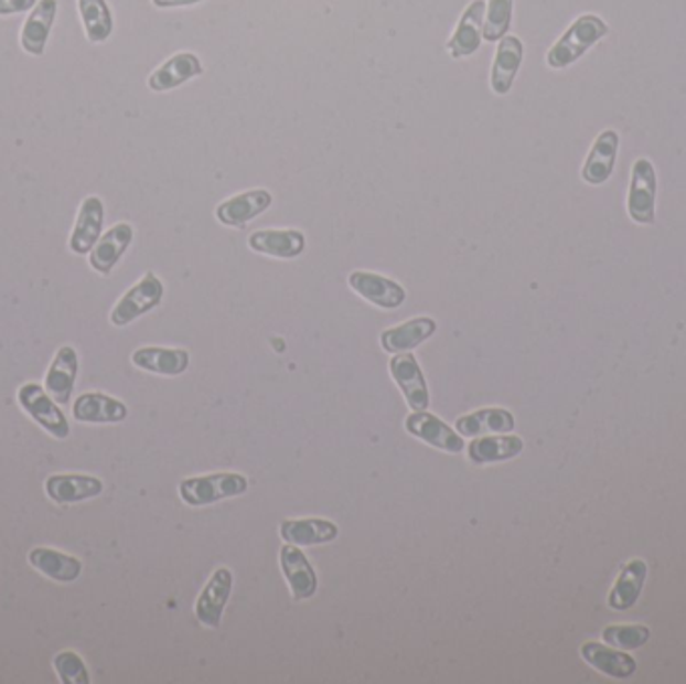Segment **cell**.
<instances>
[{
  "label": "cell",
  "mask_w": 686,
  "mask_h": 684,
  "mask_svg": "<svg viewBox=\"0 0 686 684\" xmlns=\"http://www.w3.org/2000/svg\"><path fill=\"white\" fill-rule=\"evenodd\" d=\"M55 673L63 684H89L90 674L81 654L75 651H63L53 659Z\"/></svg>",
  "instance_id": "836d02e7"
},
{
  "label": "cell",
  "mask_w": 686,
  "mask_h": 684,
  "mask_svg": "<svg viewBox=\"0 0 686 684\" xmlns=\"http://www.w3.org/2000/svg\"><path fill=\"white\" fill-rule=\"evenodd\" d=\"M39 0H0V17L31 12Z\"/></svg>",
  "instance_id": "e575fe53"
},
{
  "label": "cell",
  "mask_w": 686,
  "mask_h": 684,
  "mask_svg": "<svg viewBox=\"0 0 686 684\" xmlns=\"http://www.w3.org/2000/svg\"><path fill=\"white\" fill-rule=\"evenodd\" d=\"M203 75V63L200 56L193 53H178L167 58L165 63L157 66L156 71L147 78V85L156 93H167L173 88L185 85L191 78Z\"/></svg>",
  "instance_id": "44dd1931"
},
{
  "label": "cell",
  "mask_w": 686,
  "mask_h": 684,
  "mask_svg": "<svg viewBox=\"0 0 686 684\" xmlns=\"http://www.w3.org/2000/svg\"><path fill=\"white\" fill-rule=\"evenodd\" d=\"M201 0H153L157 9H179V7H193L200 4Z\"/></svg>",
  "instance_id": "d590c367"
},
{
  "label": "cell",
  "mask_w": 686,
  "mask_h": 684,
  "mask_svg": "<svg viewBox=\"0 0 686 684\" xmlns=\"http://www.w3.org/2000/svg\"><path fill=\"white\" fill-rule=\"evenodd\" d=\"M29 564L34 570L55 580L58 585H68L75 583L81 573H83V563L77 556H71L65 552L55 551V548H46V546H36L29 552Z\"/></svg>",
  "instance_id": "603a6c76"
},
{
  "label": "cell",
  "mask_w": 686,
  "mask_h": 684,
  "mask_svg": "<svg viewBox=\"0 0 686 684\" xmlns=\"http://www.w3.org/2000/svg\"><path fill=\"white\" fill-rule=\"evenodd\" d=\"M389 374L394 377L396 386L399 387L401 396L406 399V404L414 412H424L430 406V389L428 382L424 377L420 364L416 360V355L410 352L396 353L389 360Z\"/></svg>",
  "instance_id": "8992f818"
},
{
  "label": "cell",
  "mask_w": 686,
  "mask_h": 684,
  "mask_svg": "<svg viewBox=\"0 0 686 684\" xmlns=\"http://www.w3.org/2000/svg\"><path fill=\"white\" fill-rule=\"evenodd\" d=\"M436 330H438V323L432 318H426V316L414 318V320L399 323L396 328L382 331L379 343H382L384 352H411L426 340H430Z\"/></svg>",
  "instance_id": "cb8c5ba5"
},
{
  "label": "cell",
  "mask_w": 686,
  "mask_h": 684,
  "mask_svg": "<svg viewBox=\"0 0 686 684\" xmlns=\"http://www.w3.org/2000/svg\"><path fill=\"white\" fill-rule=\"evenodd\" d=\"M249 247L277 259H293L306 249V235L298 229H261L249 235Z\"/></svg>",
  "instance_id": "484cf974"
},
{
  "label": "cell",
  "mask_w": 686,
  "mask_h": 684,
  "mask_svg": "<svg viewBox=\"0 0 686 684\" xmlns=\"http://www.w3.org/2000/svg\"><path fill=\"white\" fill-rule=\"evenodd\" d=\"M347 284L360 298L366 299L382 309H398L408 299L406 289L398 281L374 271H352Z\"/></svg>",
  "instance_id": "30bf717a"
},
{
  "label": "cell",
  "mask_w": 686,
  "mask_h": 684,
  "mask_svg": "<svg viewBox=\"0 0 686 684\" xmlns=\"http://www.w3.org/2000/svg\"><path fill=\"white\" fill-rule=\"evenodd\" d=\"M516 428V419L512 412L504 408H484L465 414L455 421V430L460 436L478 438L484 434H510Z\"/></svg>",
  "instance_id": "f1b7e54d"
},
{
  "label": "cell",
  "mask_w": 686,
  "mask_h": 684,
  "mask_svg": "<svg viewBox=\"0 0 686 684\" xmlns=\"http://www.w3.org/2000/svg\"><path fill=\"white\" fill-rule=\"evenodd\" d=\"M514 12V0H487L484 14L482 39L487 43H499L510 31Z\"/></svg>",
  "instance_id": "1f68e13d"
},
{
  "label": "cell",
  "mask_w": 686,
  "mask_h": 684,
  "mask_svg": "<svg viewBox=\"0 0 686 684\" xmlns=\"http://www.w3.org/2000/svg\"><path fill=\"white\" fill-rule=\"evenodd\" d=\"M135 232L131 223H117L112 225L109 232L100 235L99 242L93 247L89 254V265L100 274V276H109L115 265L121 261L125 252L131 247L133 243Z\"/></svg>",
  "instance_id": "2e32d148"
},
{
  "label": "cell",
  "mask_w": 686,
  "mask_h": 684,
  "mask_svg": "<svg viewBox=\"0 0 686 684\" xmlns=\"http://www.w3.org/2000/svg\"><path fill=\"white\" fill-rule=\"evenodd\" d=\"M279 534L288 544L318 546L335 541L340 536V528L330 520H283L279 526Z\"/></svg>",
  "instance_id": "83f0119b"
},
{
  "label": "cell",
  "mask_w": 686,
  "mask_h": 684,
  "mask_svg": "<svg viewBox=\"0 0 686 684\" xmlns=\"http://www.w3.org/2000/svg\"><path fill=\"white\" fill-rule=\"evenodd\" d=\"M522 61H524V44L521 39L514 34H506L504 39H500L490 73V87L496 95L500 97L508 95L521 71Z\"/></svg>",
  "instance_id": "e0dca14e"
},
{
  "label": "cell",
  "mask_w": 686,
  "mask_h": 684,
  "mask_svg": "<svg viewBox=\"0 0 686 684\" xmlns=\"http://www.w3.org/2000/svg\"><path fill=\"white\" fill-rule=\"evenodd\" d=\"M17 402L41 430L51 434L56 440H67L71 424L65 412L61 409V404H56L45 386H39L34 382L23 384L17 392Z\"/></svg>",
  "instance_id": "3957f363"
},
{
  "label": "cell",
  "mask_w": 686,
  "mask_h": 684,
  "mask_svg": "<svg viewBox=\"0 0 686 684\" xmlns=\"http://www.w3.org/2000/svg\"><path fill=\"white\" fill-rule=\"evenodd\" d=\"M131 362L135 367L157 375H181L187 372L189 352L185 350H175V348H157V345H147L135 350L131 355Z\"/></svg>",
  "instance_id": "d4e9b609"
},
{
  "label": "cell",
  "mask_w": 686,
  "mask_h": 684,
  "mask_svg": "<svg viewBox=\"0 0 686 684\" xmlns=\"http://www.w3.org/2000/svg\"><path fill=\"white\" fill-rule=\"evenodd\" d=\"M609 34V24L597 14L578 17L546 55V63L550 68H566L575 65L578 58L587 55L588 51L600 43Z\"/></svg>",
  "instance_id": "6da1fadb"
},
{
  "label": "cell",
  "mask_w": 686,
  "mask_h": 684,
  "mask_svg": "<svg viewBox=\"0 0 686 684\" xmlns=\"http://www.w3.org/2000/svg\"><path fill=\"white\" fill-rule=\"evenodd\" d=\"M279 564L293 600H308L318 592V574L313 570L308 556L299 551L296 544H288L281 548Z\"/></svg>",
  "instance_id": "5bb4252c"
},
{
  "label": "cell",
  "mask_w": 686,
  "mask_h": 684,
  "mask_svg": "<svg viewBox=\"0 0 686 684\" xmlns=\"http://www.w3.org/2000/svg\"><path fill=\"white\" fill-rule=\"evenodd\" d=\"M78 377V353L73 345L58 348L45 375V389L56 404L71 402Z\"/></svg>",
  "instance_id": "9a60e30c"
},
{
  "label": "cell",
  "mask_w": 686,
  "mask_h": 684,
  "mask_svg": "<svg viewBox=\"0 0 686 684\" xmlns=\"http://www.w3.org/2000/svg\"><path fill=\"white\" fill-rule=\"evenodd\" d=\"M103 223H105V205L100 197L89 195L83 199L75 227L68 237V249L75 255H89L103 235Z\"/></svg>",
  "instance_id": "8fae6325"
},
{
  "label": "cell",
  "mask_w": 686,
  "mask_h": 684,
  "mask_svg": "<svg viewBox=\"0 0 686 684\" xmlns=\"http://www.w3.org/2000/svg\"><path fill=\"white\" fill-rule=\"evenodd\" d=\"M602 640L620 651H636L651 640V629L644 624H612L602 630Z\"/></svg>",
  "instance_id": "d6a6232c"
},
{
  "label": "cell",
  "mask_w": 686,
  "mask_h": 684,
  "mask_svg": "<svg viewBox=\"0 0 686 684\" xmlns=\"http://www.w3.org/2000/svg\"><path fill=\"white\" fill-rule=\"evenodd\" d=\"M249 482L244 474L217 472V474L195 475L179 484V496L187 506H211L225 498L242 496Z\"/></svg>",
  "instance_id": "7a4b0ae2"
},
{
  "label": "cell",
  "mask_w": 686,
  "mask_h": 684,
  "mask_svg": "<svg viewBox=\"0 0 686 684\" xmlns=\"http://www.w3.org/2000/svg\"><path fill=\"white\" fill-rule=\"evenodd\" d=\"M77 7L87 41L93 44L109 41L115 31V19L107 0H77Z\"/></svg>",
  "instance_id": "4dcf8cb0"
},
{
  "label": "cell",
  "mask_w": 686,
  "mask_h": 684,
  "mask_svg": "<svg viewBox=\"0 0 686 684\" xmlns=\"http://www.w3.org/2000/svg\"><path fill=\"white\" fill-rule=\"evenodd\" d=\"M274 203V195L267 189H249L244 193H237L233 197L225 199L217 205L215 217L227 227H245L249 221L266 213Z\"/></svg>",
  "instance_id": "9c48e42d"
},
{
  "label": "cell",
  "mask_w": 686,
  "mask_h": 684,
  "mask_svg": "<svg viewBox=\"0 0 686 684\" xmlns=\"http://www.w3.org/2000/svg\"><path fill=\"white\" fill-rule=\"evenodd\" d=\"M620 137L619 132L607 129L600 132L597 141L592 145L588 153L585 167H582V179L588 185H604L614 173L617 165V154H619Z\"/></svg>",
  "instance_id": "d6986e66"
},
{
  "label": "cell",
  "mask_w": 686,
  "mask_h": 684,
  "mask_svg": "<svg viewBox=\"0 0 686 684\" xmlns=\"http://www.w3.org/2000/svg\"><path fill=\"white\" fill-rule=\"evenodd\" d=\"M129 409L117 397L103 392H85L73 404V418L81 424H121Z\"/></svg>",
  "instance_id": "ac0fdd59"
},
{
  "label": "cell",
  "mask_w": 686,
  "mask_h": 684,
  "mask_svg": "<svg viewBox=\"0 0 686 684\" xmlns=\"http://www.w3.org/2000/svg\"><path fill=\"white\" fill-rule=\"evenodd\" d=\"M165 296V286L159 277L149 271L144 274L131 289L125 291L117 306L111 311V323L115 328H125L135 320H139L144 313L153 311V309L163 301Z\"/></svg>",
  "instance_id": "277c9868"
},
{
  "label": "cell",
  "mask_w": 686,
  "mask_h": 684,
  "mask_svg": "<svg viewBox=\"0 0 686 684\" xmlns=\"http://www.w3.org/2000/svg\"><path fill=\"white\" fill-rule=\"evenodd\" d=\"M626 210L639 225H653L656 220V171L646 157L636 159L632 165Z\"/></svg>",
  "instance_id": "5b68a950"
},
{
  "label": "cell",
  "mask_w": 686,
  "mask_h": 684,
  "mask_svg": "<svg viewBox=\"0 0 686 684\" xmlns=\"http://www.w3.org/2000/svg\"><path fill=\"white\" fill-rule=\"evenodd\" d=\"M580 656L592 669H597L598 673L619 678V681L631 678L639 669L636 661L632 659L631 654H626V651H620V649H614L610 644H602V642H585L580 646Z\"/></svg>",
  "instance_id": "7402d4cb"
},
{
  "label": "cell",
  "mask_w": 686,
  "mask_h": 684,
  "mask_svg": "<svg viewBox=\"0 0 686 684\" xmlns=\"http://www.w3.org/2000/svg\"><path fill=\"white\" fill-rule=\"evenodd\" d=\"M406 430L410 431L414 438L426 441L436 450H443L448 453H460L465 448L464 436L455 434L446 421L430 414L428 409L414 412L406 421Z\"/></svg>",
  "instance_id": "52a82bcc"
},
{
  "label": "cell",
  "mask_w": 686,
  "mask_h": 684,
  "mask_svg": "<svg viewBox=\"0 0 686 684\" xmlns=\"http://www.w3.org/2000/svg\"><path fill=\"white\" fill-rule=\"evenodd\" d=\"M105 490L103 480L89 474H53L45 480V494L58 506L78 504L100 496Z\"/></svg>",
  "instance_id": "7c38bea8"
},
{
  "label": "cell",
  "mask_w": 686,
  "mask_h": 684,
  "mask_svg": "<svg viewBox=\"0 0 686 684\" xmlns=\"http://www.w3.org/2000/svg\"><path fill=\"white\" fill-rule=\"evenodd\" d=\"M56 11H58V0H39L33 11L29 12L21 29V46L24 53L33 56L45 55L46 43L55 24Z\"/></svg>",
  "instance_id": "ffe728a7"
},
{
  "label": "cell",
  "mask_w": 686,
  "mask_h": 684,
  "mask_svg": "<svg viewBox=\"0 0 686 684\" xmlns=\"http://www.w3.org/2000/svg\"><path fill=\"white\" fill-rule=\"evenodd\" d=\"M649 576V566L641 558H634L620 570L617 583L609 595V607L612 610H629L641 598L642 588Z\"/></svg>",
  "instance_id": "f546056e"
},
{
  "label": "cell",
  "mask_w": 686,
  "mask_h": 684,
  "mask_svg": "<svg viewBox=\"0 0 686 684\" xmlns=\"http://www.w3.org/2000/svg\"><path fill=\"white\" fill-rule=\"evenodd\" d=\"M484 14H486V0H472L460 17L454 34L446 44L452 58H465L478 53L482 44V29H484Z\"/></svg>",
  "instance_id": "4fadbf2b"
},
{
  "label": "cell",
  "mask_w": 686,
  "mask_h": 684,
  "mask_svg": "<svg viewBox=\"0 0 686 684\" xmlns=\"http://www.w3.org/2000/svg\"><path fill=\"white\" fill-rule=\"evenodd\" d=\"M233 590V574L229 568H217L211 574L210 583L201 590L195 602V617L207 629L222 627L223 610L227 607Z\"/></svg>",
  "instance_id": "ba28073f"
},
{
  "label": "cell",
  "mask_w": 686,
  "mask_h": 684,
  "mask_svg": "<svg viewBox=\"0 0 686 684\" xmlns=\"http://www.w3.org/2000/svg\"><path fill=\"white\" fill-rule=\"evenodd\" d=\"M524 450V441L521 436L514 434H500V436H478L476 440L468 446L470 462L484 466V463L508 462L521 456Z\"/></svg>",
  "instance_id": "4316f807"
}]
</instances>
